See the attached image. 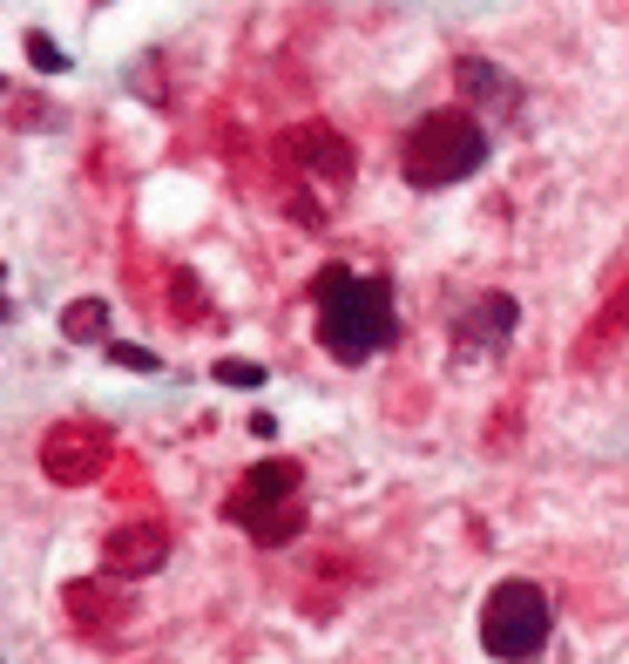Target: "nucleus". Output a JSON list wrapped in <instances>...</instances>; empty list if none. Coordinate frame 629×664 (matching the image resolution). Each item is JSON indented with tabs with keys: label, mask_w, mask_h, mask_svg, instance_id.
<instances>
[{
	"label": "nucleus",
	"mask_w": 629,
	"mask_h": 664,
	"mask_svg": "<svg viewBox=\"0 0 629 664\" xmlns=\"http://www.w3.org/2000/svg\"><path fill=\"white\" fill-rule=\"evenodd\" d=\"M312 305H318V346L338 367H366L373 353H386L400 340V305L386 279H358L352 265H325L312 279Z\"/></svg>",
	"instance_id": "1"
},
{
	"label": "nucleus",
	"mask_w": 629,
	"mask_h": 664,
	"mask_svg": "<svg viewBox=\"0 0 629 664\" xmlns=\"http://www.w3.org/2000/svg\"><path fill=\"white\" fill-rule=\"evenodd\" d=\"M488 149H494V136H488V123H481L468 102H454V109H426V116L406 129V143H400V177H406L413 191L468 184L481 163H488Z\"/></svg>",
	"instance_id": "2"
},
{
	"label": "nucleus",
	"mask_w": 629,
	"mask_h": 664,
	"mask_svg": "<svg viewBox=\"0 0 629 664\" xmlns=\"http://www.w3.org/2000/svg\"><path fill=\"white\" fill-rule=\"evenodd\" d=\"M298 488H305V468H298L292 455H272V461H257V468L237 481V495L224 502V516H230L237 529H250L264 549H285V543H298V529H305Z\"/></svg>",
	"instance_id": "3"
},
{
	"label": "nucleus",
	"mask_w": 629,
	"mask_h": 664,
	"mask_svg": "<svg viewBox=\"0 0 629 664\" xmlns=\"http://www.w3.org/2000/svg\"><path fill=\"white\" fill-rule=\"evenodd\" d=\"M556 631V604L542 584H528V576H501V584L488 590L481 604V651L501 657V664H528V657H542Z\"/></svg>",
	"instance_id": "4"
},
{
	"label": "nucleus",
	"mask_w": 629,
	"mask_h": 664,
	"mask_svg": "<svg viewBox=\"0 0 629 664\" xmlns=\"http://www.w3.org/2000/svg\"><path fill=\"white\" fill-rule=\"evenodd\" d=\"M109 455H116V441H109V428H96V421H61V428L41 434V475H48L55 488H88V481L109 468Z\"/></svg>",
	"instance_id": "5"
},
{
	"label": "nucleus",
	"mask_w": 629,
	"mask_h": 664,
	"mask_svg": "<svg viewBox=\"0 0 629 664\" xmlns=\"http://www.w3.org/2000/svg\"><path fill=\"white\" fill-rule=\"evenodd\" d=\"M285 156L298 163V170H312L325 191H345V184H352V170H358L352 143H345L332 123H298V129L285 136Z\"/></svg>",
	"instance_id": "6"
},
{
	"label": "nucleus",
	"mask_w": 629,
	"mask_h": 664,
	"mask_svg": "<svg viewBox=\"0 0 629 664\" xmlns=\"http://www.w3.org/2000/svg\"><path fill=\"white\" fill-rule=\"evenodd\" d=\"M514 325H521V305H514L508 292H481V299L461 312V325H454V353H461V360H488V353H501V346L514 340Z\"/></svg>",
	"instance_id": "7"
},
{
	"label": "nucleus",
	"mask_w": 629,
	"mask_h": 664,
	"mask_svg": "<svg viewBox=\"0 0 629 664\" xmlns=\"http://www.w3.org/2000/svg\"><path fill=\"white\" fill-rule=\"evenodd\" d=\"M169 563V536L156 523H129L102 543V569L116 576V584H136V576H156Z\"/></svg>",
	"instance_id": "8"
},
{
	"label": "nucleus",
	"mask_w": 629,
	"mask_h": 664,
	"mask_svg": "<svg viewBox=\"0 0 629 664\" xmlns=\"http://www.w3.org/2000/svg\"><path fill=\"white\" fill-rule=\"evenodd\" d=\"M454 81H461V102H468V109H501V116H514V109H521V81H514L508 68L481 61V55H461Z\"/></svg>",
	"instance_id": "9"
},
{
	"label": "nucleus",
	"mask_w": 629,
	"mask_h": 664,
	"mask_svg": "<svg viewBox=\"0 0 629 664\" xmlns=\"http://www.w3.org/2000/svg\"><path fill=\"white\" fill-rule=\"evenodd\" d=\"M61 597H68V617H75L81 631H116V624L129 617V597H122L116 584H96V576H81V584H68Z\"/></svg>",
	"instance_id": "10"
},
{
	"label": "nucleus",
	"mask_w": 629,
	"mask_h": 664,
	"mask_svg": "<svg viewBox=\"0 0 629 664\" xmlns=\"http://www.w3.org/2000/svg\"><path fill=\"white\" fill-rule=\"evenodd\" d=\"M61 332L75 346H96V340H109V305L102 299H75L68 312H61Z\"/></svg>",
	"instance_id": "11"
},
{
	"label": "nucleus",
	"mask_w": 629,
	"mask_h": 664,
	"mask_svg": "<svg viewBox=\"0 0 629 664\" xmlns=\"http://www.w3.org/2000/svg\"><path fill=\"white\" fill-rule=\"evenodd\" d=\"M210 380H224V387H244V393H257L264 387V367L257 360H217V373Z\"/></svg>",
	"instance_id": "12"
},
{
	"label": "nucleus",
	"mask_w": 629,
	"mask_h": 664,
	"mask_svg": "<svg viewBox=\"0 0 629 664\" xmlns=\"http://www.w3.org/2000/svg\"><path fill=\"white\" fill-rule=\"evenodd\" d=\"M21 48H28V61H35V68H48V75H61V68H68V55H61V48H55V41L41 35V28H35V35H28Z\"/></svg>",
	"instance_id": "13"
},
{
	"label": "nucleus",
	"mask_w": 629,
	"mask_h": 664,
	"mask_svg": "<svg viewBox=\"0 0 629 664\" xmlns=\"http://www.w3.org/2000/svg\"><path fill=\"white\" fill-rule=\"evenodd\" d=\"M109 360H116V367H129V373H156V367H163L149 346H129V340H109Z\"/></svg>",
	"instance_id": "14"
},
{
	"label": "nucleus",
	"mask_w": 629,
	"mask_h": 664,
	"mask_svg": "<svg viewBox=\"0 0 629 664\" xmlns=\"http://www.w3.org/2000/svg\"><path fill=\"white\" fill-rule=\"evenodd\" d=\"M176 312H184V319L210 312V299H197V285H190V272H176Z\"/></svg>",
	"instance_id": "15"
},
{
	"label": "nucleus",
	"mask_w": 629,
	"mask_h": 664,
	"mask_svg": "<svg viewBox=\"0 0 629 664\" xmlns=\"http://www.w3.org/2000/svg\"><path fill=\"white\" fill-rule=\"evenodd\" d=\"M8 312H14V305H8V292H0V319H8Z\"/></svg>",
	"instance_id": "16"
}]
</instances>
